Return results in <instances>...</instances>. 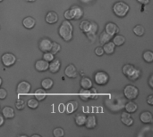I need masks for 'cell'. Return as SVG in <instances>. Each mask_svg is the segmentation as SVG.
Instances as JSON below:
<instances>
[{"mask_svg":"<svg viewBox=\"0 0 153 137\" xmlns=\"http://www.w3.org/2000/svg\"><path fill=\"white\" fill-rule=\"evenodd\" d=\"M147 103L151 106H153V95H150L148 97H147Z\"/></svg>","mask_w":153,"mask_h":137,"instance_id":"45","label":"cell"},{"mask_svg":"<svg viewBox=\"0 0 153 137\" xmlns=\"http://www.w3.org/2000/svg\"><path fill=\"white\" fill-rule=\"evenodd\" d=\"M27 2H35L36 0H26Z\"/></svg>","mask_w":153,"mask_h":137,"instance_id":"53","label":"cell"},{"mask_svg":"<svg viewBox=\"0 0 153 137\" xmlns=\"http://www.w3.org/2000/svg\"><path fill=\"white\" fill-rule=\"evenodd\" d=\"M51 45H52V41L48 37H43L39 42V48L40 51H42L44 53L49 52L51 49Z\"/></svg>","mask_w":153,"mask_h":137,"instance_id":"8","label":"cell"},{"mask_svg":"<svg viewBox=\"0 0 153 137\" xmlns=\"http://www.w3.org/2000/svg\"><path fill=\"white\" fill-rule=\"evenodd\" d=\"M15 107H16V109L19 110V111L23 110L24 107H25V102H24V100L19 98V99L16 101V103H15Z\"/></svg>","mask_w":153,"mask_h":137,"instance_id":"39","label":"cell"},{"mask_svg":"<svg viewBox=\"0 0 153 137\" xmlns=\"http://www.w3.org/2000/svg\"><path fill=\"white\" fill-rule=\"evenodd\" d=\"M81 1H82L83 3H89V2H91V1H92V0H81Z\"/></svg>","mask_w":153,"mask_h":137,"instance_id":"50","label":"cell"},{"mask_svg":"<svg viewBox=\"0 0 153 137\" xmlns=\"http://www.w3.org/2000/svg\"><path fill=\"white\" fill-rule=\"evenodd\" d=\"M129 10H130V6L126 3L122 2V1L117 2L113 6L114 13L117 17H120V18H123V17L126 16V14L129 12Z\"/></svg>","mask_w":153,"mask_h":137,"instance_id":"3","label":"cell"},{"mask_svg":"<svg viewBox=\"0 0 153 137\" xmlns=\"http://www.w3.org/2000/svg\"><path fill=\"white\" fill-rule=\"evenodd\" d=\"M65 135V132L63 128L61 127H56L53 130V136L55 137H63Z\"/></svg>","mask_w":153,"mask_h":137,"instance_id":"40","label":"cell"},{"mask_svg":"<svg viewBox=\"0 0 153 137\" xmlns=\"http://www.w3.org/2000/svg\"><path fill=\"white\" fill-rule=\"evenodd\" d=\"M60 50H61V45H60L58 43H56V42H52L51 49H50L49 52H51V53L55 55V54H56L58 52H60Z\"/></svg>","mask_w":153,"mask_h":137,"instance_id":"37","label":"cell"},{"mask_svg":"<svg viewBox=\"0 0 153 137\" xmlns=\"http://www.w3.org/2000/svg\"><path fill=\"white\" fill-rule=\"evenodd\" d=\"M70 11L72 12L74 20H75V21L80 20L83 17V10L78 5H73L70 8Z\"/></svg>","mask_w":153,"mask_h":137,"instance_id":"9","label":"cell"},{"mask_svg":"<svg viewBox=\"0 0 153 137\" xmlns=\"http://www.w3.org/2000/svg\"><path fill=\"white\" fill-rule=\"evenodd\" d=\"M64 16H65V20H67V21L74 20V18H73V15H72V12H71L70 9H68V10H66V11L65 12V13H64Z\"/></svg>","mask_w":153,"mask_h":137,"instance_id":"43","label":"cell"},{"mask_svg":"<svg viewBox=\"0 0 153 137\" xmlns=\"http://www.w3.org/2000/svg\"><path fill=\"white\" fill-rule=\"evenodd\" d=\"M74 121L76 123V125L78 127H82L85 124L86 121V116L84 114L82 113H78L75 117H74Z\"/></svg>","mask_w":153,"mask_h":137,"instance_id":"26","label":"cell"},{"mask_svg":"<svg viewBox=\"0 0 153 137\" xmlns=\"http://www.w3.org/2000/svg\"><path fill=\"white\" fill-rule=\"evenodd\" d=\"M73 31H74L73 25L67 20L64 21L62 22V24L60 25L59 29H58V34H59V36L65 42H69V41L72 40V38H73Z\"/></svg>","mask_w":153,"mask_h":137,"instance_id":"2","label":"cell"},{"mask_svg":"<svg viewBox=\"0 0 153 137\" xmlns=\"http://www.w3.org/2000/svg\"><path fill=\"white\" fill-rule=\"evenodd\" d=\"M94 53H95V54L98 55V56H102V55L105 53H104V50H103V47H101V46L96 47L95 50H94Z\"/></svg>","mask_w":153,"mask_h":137,"instance_id":"42","label":"cell"},{"mask_svg":"<svg viewBox=\"0 0 153 137\" xmlns=\"http://www.w3.org/2000/svg\"><path fill=\"white\" fill-rule=\"evenodd\" d=\"M133 31H134V33L136 36H138V37H142V36H143L144 33H145V29H144V28H143L142 25H136V26L134 28Z\"/></svg>","mask_w":153,"mask_h":137,"instance_id":"34","label":"cell"},{"mask_svg":"<svg viewBox=\"0 0 153 137\" xmlns=\"http://www.w3.org/2000/svg\"><path fill=\"white\" fill-rule=\"evenodd\" d=\"M16 60L17 59H16L15 55L11 53H5L1 57V62L3 63V65L5 66V67L13 66L16 62Z\"/></svg>","mask_w":153,"mask_h":137,"instance_id":"6","label":"cell"},{"mask_svg":"<svg viewBox=\"0 0 153 137\" xmlns=\"http://www.w3.org/2000/svg\"><path fill=\"white\" fill-rule=\"evenodd\" d=\"M65 106V111L68 114H72V113H74V111H77V109H78V103L76 101H70Z\"/></svg>","mask_w":153,"mask_h":137,"instance_id":"18","label":"cell"},{"mask_svg":"<svg viewBox=\"0 0 153 137\" xmlns=\"http://www.w3.org/2000/svg\"><path fill=\"white\" fill-rule=\"evenodd\" d=\"M84 126L86 127L87 129H93L97 126V118L95 116H88L86 117V121Z\"/></svg>","mask_w":153,"mask_h":137,"instance_id":"17","label":"cell"},{"mask_svg":"<svg viewBox=\"0 0 153 137\" xmlns=\"http://www.w3.org/2000/svg\"><path fill=\"white\" fill-rule=\"evenodd\" d=\"M143 60L148 62V63H152L153 62V53L152 51L148 50V51H145L143 54Z\"/></svg>","mask_w":153,"mask_h":137,"instance_id":"31","label":"cell"},{"mask_svg":"<svg viewBox=\"0 0 153 137\" xmlns=\"http://www.w3.org/2000/svg\"><path fill=\"white\" fill-rule=\"evenodd\" d=\"M60 68H61V62L58 59H54L53 61L50 62V63H48V70L53 74L57 73L60 70Z\"/></svg>","mask_w":153,"mask_h":137,"instance_id":"11","label":"cell"},{"mask_svg":"<svg viewBox=\"0 0 153 137\" xmlns=\"http://www.w3.org/2000/svg\"><path fill=\"white\" fill-rule=\"evenodd\" d=\"M80 85L83 89H90L91 87H92V81L90 78L87 77H83L82 78L81 81H80Z\"/></svg>","mask_w":153,"mask_h":137,"instance_id":"24","label":"cell"},{"mask_svg":"<svg viewBox=\"0 0 153 137\" xmlns=\"http://www.w3.org/2000/svg\"><path fill=\"white\" fill-rule=\"evenodd\" d=\"M79 97L84 102L91 100V90L90 89H83V88L81 89L79 91Z\"/></svg>","mask_w":153,"mask_h":137,"instance_id":"25","label":"cell"},{"mask_svg":"<svg viewBox=\"0 0 153 137\" xmlns=\"http://www.w3.org/2000/svg\"><path fill=\"white\" fill-rule=\"evenodd\" d=\"M105 31L108 32L109 35L114 36L119 32V28L118 26L114 23V22H108L105 26Z\"/></svg>","mask_w":153,"mask_h":137,"instance_id":"12","label":"cell"},{"mask_svg":"<svg viewBox=\"0 0 153 137\" xmlns=\"http://www.w3.org/2000/svg\"><path fill=\"white\" fill-rule=\"evenodd\" d=\"M113 43L115 44L116 46H121L122 45L125 44L126 42V37L123 36V35H118V34H116L113 36Z\"/></svg>","mask_w":153,"mask_h":137,"instance_id":"22","label":"cell"},{"mask_svg":"<svg viewBox=\"0 0 153 137\" xmlns=\"http://www.w3.org/2000/svg\"><path fill=\"white\" fill-rule=\"evenodd\" d=\"M140 77H141V70H140L139 69L134 68V70L126 78H127L129 80H131V81H135V80H137Z\"/></svg>","mask_w":153,"mask_h":137,"instance_id":"28","label":"cell"},{"mask_svg":"<svg viewBox=\"0 0 153 137\" xmlns=\"http://www.w3.org/2000/svg\"><path fill=\"white\" fill-rule=\"evenodd\" d=\"M94 81L99 86H105L109 81V76L105 71H98L94 75Z\"/></svg>","mask_w":153,"mask_h":137,"instance_id":"5","label":"cell"},{"mask_svg":"<svg viewBox=\"0 0 153 137\" xmlns=\"http://www.w3.org/2000/svg\"><path fill=\"white\" fill-rule=\"evenodd\" d=\"M134 68H135V67H134V65H132V64H126V65L123 66L122 71H123L124 75H125L126 77H127V76L134 70Z\"/></svg>","mask_w":153,"mask_h":137,"instance_id":"35","label":"cell"},{"mask_svg":"<svg viewBox=\"0 0 153 137\" xmlns=\"http://www.w3.org/2000/svg\"><path fill=\"white\" fill-rule=\"evenodd\" d=\"M2 1H3V0H0V2H2Z\"/></svg>","mask_w":153,"mask_h":137,"instance_id":"54","label":"cell"},{"mask_svg":"<svg viewBox=\"0 0 153 137\" xmlns=\"http://www.w3.org/2000/svg\"><path fill=\"white\" fill-rule=\"evenodd\" d=\"M115 48H116V45L113 42L111 41H108V43L104 44L103 45V50H104V53L110 55L112 54L114 52H115Z\"/></svg>","mask_w":153,"mask_h":137,"instance_id":"21","label":"cell"},{"mask_svg":"<svg viewBox=\"0 0 153 137\" xmlns=\"http://www.w3.org/2000/svg\"><path fill=\"white\" fill-rule=\"evenodd\" d=\"M126 99L121 93L110 94L105 101V105L108 111L112 112H119L124 110Z\"/></svg>","mask_w":153,"mask_h":137,"instance_id":"1","label":"cell"},{"mask_svg":"<svg viewBox=\"0 0 153 137\" xmlns=\"http://www.w3.org/2000/svg\"><path fill=\"white\" fill-rule=\"evenodd\" d=\"M27 106L31 110H35L39 107V101L35 98H31L27 102Z\"/></svg>","mask_w":153,"mask_h":137,"instance_id":"36","label":"cell"},{"mask_svg":"<svg viewBox=\"0 0 153 137\" xmlns=\"http://www.w3.org/2000/svg\"><path fill=\"white\" fill-rule=\"evenodd\" d=\"M2 115H3V117L4 119H13L14 117V110L12 107L5 106L2 110Z\"/></svg>","mask_w":153,"mask_h":137,"instance_id":"20","label":"cell"},{"mask_svg":"<svg viewBox=\"0 0 153 137\" xmlns=\"http://www.w3.org/2000/svg\"><path fill=\"white\" fill-rule=\"evenodd\" d=\"M22 25L27 29H31L36 25V20L31 16H27L22 20Z\"/></svg>","mask_w":153,"mask_h":137,"instance_id":"16","label":"cell"},{"mask_svg":"<svg viewBox=\"0 0 153 137\" xmlns=\"http://www.w3.org/2000/svg\"><path fill=\"white\" fill-rule=\"evenodd\" d=\"M65 104L64 103H60L59 105H58V111L59 112H61V113H63V112H65Z\"/></svg>","mask_w":153,"mask_h":137,"instance_id":"46","label":"cell"},{"mask_svg":"<svg viewBox=\"0 0 153 137\" xmlns=\"http://www.w3.org/2000/svg\"><path fill=\"white\" fill-rule=\"evenodd\" d=\"M48 63L45 60H39L35 62V69L39 72H44L48 70Z\"/></svg>","mask_w":153,"mask_h":137,"instance_id":"14","label":"cell"},{"mask_svg":"<svg viewBox=\"0 0 153 137\" xmlns=\"http://www.w3.org/2000/svg\"><path fill=\"white\" fill-rule=\"evenodd\" d=\"M137 2H139L142 4H148L150 3V0H137Z\"/></svg>","mask_w":153,"mask_h":137,"instance_id":"48","label":"cell"},{"mask_svg":"<svg viewBox=\"0 0 153 137\" xmlns=\"http://www.w3.org/2000/svg\"><path fill=\"white\" fill-rule=\"evenodd\" d=\"M112 37H113V36L109 35L108 32H106V31L104 30V31L101 32V34H100V43L101 45H104V44L108 43V41H110Z\"/></svg>","mask_w":153,"mask_h":137,"instance_id":"27","label":"cell"},{"mask_svg":"<svg viewBox=\"0 0 153 137\" xmlns=\"http://www.w3.org/2000/svg\"><path fill=\"white\" fill-rule=\"evenodd\" d=\"M126 111L129 112V113H134L137 111L138 110V106L136 103H134V102H128V103H126V105H125V108Z\"/></svg>","mask_w":153,"mask_h":137,"instance_id":"23","label":"cell"},{"mask_svg":"<svg viewBox=\"0 0 153 137\" xmlns=\"http://www.w3.org/2000/svg\"><path fill=\"white\" fill-rule=\"evenodd\" d=\"M55 59V55L51 53V52H45L43 54V60L50 62L51 61H53Z\"/></svg>","mask_w":153,"mask_h":137,"instance_id":"38","label":"cell"},{"mask_svg":"<svg viewBox=\"0 0 153 137\" xmlns=\"http://www.w3.org/2000/svg\"><path fill=\"white\" fill-rule=\"evenodd\" d=\"M31 86L29 82L27 81H21L16 87V93L19 95H25L29 94L30 92Z\"/></svg>","mask_w":153,"mask_h":137,"instance_id":"7","label":"cell"},{"mask_svg":"<svg viewBox=\"0 0 153 137\" xmlns=\"http://www.w3.org/2000/svg\"><path fill=\"white\" fill-rule=\"evenodd\" d=\"M45 20H46V22L48 24H55L58 21V14L54 11H50L47 13Z\"/></svg>","mask_w":153,"mask_h":137,"instance_id":"15","label":"cell"},{"mask_svg":"<svg viewBox=\"0 0 153 137\" xmlns=\"http://www.w3.org/2000/svg\"><path fill=\"white\" fill-rule=\"evenodd\" d=\"M140 120H141L143 124H150V123H152V114L150 111H143V112L141 113V115H140Z\"/></svg>","mask_w":153,"mask_h":137,"instance_id":"19","label":"cell"},{"mask_svg":"<svg viewBox=\"0 0 153 137\" xmlns=\"http://www.w3.org/2000/svg\"><path fill=\"white\" fill-rule=\"evenodd\" d=\"M4 124V118L3 117V115H0V127Z\"/></svg>","mask_w":153,"mask_h":137,"instance_id":"49","label":"cell"},{"mask_svg":"<svg viewBox=\"0 0 153 137\" xmlns=\"http://www.w3.org/2000/svg\"><path fill=\"white\" fill-rule=\"evenodd\" d=\"M2 84H3V80H2V78H0V86H2Z\"/></svg>","mask_w":153,"mask_h":137,"instance_id":"52","label":"cell"},{"mask_svg":"<svg viewBox=\"0 0 153 137\" xmlns=\"http://www.w3.org/2000/svg\"><path fill=\"white\" fill-rule=\"evenodd\" d=\"M149 86H151V88L153 89V75L152 74L150 76V78H149Z\"/></svg>","mask_w":153,"mask_h":137,"instance_id":"47","label":"cell"},{"mask_svg":"<svg viewBox=\"0 0 153 137\" xmlns=\"http://www.w3.org/2000/svg\"><path fill=\"white\" fill-rule=\"evenodd\" d=\"M0 111H1V110H0Z\"/></svg>","mask_w":153,"mask_h":137,"instance_id":"55","label":"cell"},{"mask_svg":"<svg viewBox=\"0 0 153 137\" xmlns=\"http://www.w3.org/2000/svg\"><path fill=\"white\" fill-rule=\"evenodd\" d=\"M7 96V91L4 88L0 87V100H4L5 99Z\"/></svg>","mask_w":153,"mask_h":137,"instance_id":"44","label":"cell"},{"mask_svg":"<svg viewBox=\"0 0 153 137\" xmlns=\"http://www.w3.org/2000/svg\"><path fill=\"white\" fill-rule=\"evenodd\" d=\"M98 29H99L98 24L96 22L91 21V25H90L89 30L86 33H84V34H94V35H96L97 32H98Z\"/></svg>","mask_w":153,"mask_h":137,"instance_id":"33","label":"cell"},{"mask_svg":"<svg viewBox=\"0 0 153 137\" xmlns=\"http://www.w3.org/2000/svg\"><path fill=\"white\" fill-rule=\"evenodd\" d=\"M90 25H91V21H87V20H84V21H82L80 22L79 27H80L81 30H82L83 33H86V32L89 30Z\"/></svg>","mask_w":153,"mask_h":137,"instance_id":"32","label":"cell"},{"mask_svg":"<svg viewBox=\"0 0 153 137\" xmlns=\"http://www.w3.org/2000/svg\"><path fill=\"white\" fill-rule=\"evenodd\" d=\"M32 137H40L39 135H33V136H31Z\"/></svg>","mask_w":153,"mask_h":137,"instance_id":"51","label":"cell"},{"mask_svg":"<svg viewBox=\"0 0 153 137\" xmlns=\"http://www.w3.org/2000/svg\"><path fill=\"white\" fill-rule=\"evenodd\" d=\"M54 86V81L51 78H44L41 81V86L45 90H49Z\"/></svg>","mask_w":153,"mask_h":137,"instance_id":"30","label":"cell"},{"mask_svg":"<svg viewBox=\"0 0 153 137\" xmlns=\"http://www.w3.org/2000/svg\"><path fill=\"white\" fill-rule=\"evenodd\" d=\"M91 90V100H95V99H98L99 98V95H98V91L96 88L94 87H91L90 88Z\"/></svg>","mask_w":153,"mask_h":137,"instance_id":"41","label":"cell"},{"mask_svg":"<svg viewBox=\"0 0 153 137\" xmlns=\"http://www.w3.org/2000/svg\"><path fill=\"white\" fill-rule=\"evenodd\" d=\"M34 96H35V99H37L39 102L43 101L46 98V96H47L45 89H41V88L37 89L35 91V93H34Z\"/></svg>","mask_w":153,"mask_h":137,"instance_id":"29","label":"cell"},{"mask_svg":"<svg viewBox=\"0 0 153 137\" xmlns=\"http://www.w3.org/2000/svg\"><path fill=\"white\" fill-rule=\"evenodd\" d=\"M121 121L126 127H131L134 125V119L131 116V113L127 111H124L121 115Z\"/></svg>","mask_w":153,"mask_h":137,"instance_id":"13","label":"cell"},{"mask_svg":"<svg viewBox=\"0 0 153 137\" xmlns=\"http://www.w3.org/2000/svg\"><path fill=\"white\" fill-rule=\"evenodd\" d=\"M123 95L126 100L134 101L139 96V89L133 85H127L123 90Z\"/></svg>","mask_w":153,"mask_h":137,"instance_id":"4","label":"cell"},{"mask_svg":"<svg viewBox=\"0 0 153 137\" xmlns=\"http://www.w3.org/2000/svg\"><path fill=\"white\" fill-rule=\"evenodd\" d=\"M65 74L69 78H75L78 76V71L74 64H69L65 70Z\"/></svg>","mask_w":153,"mask_h":137,"instance_id":"10","label":"cell"}]
</instances>
